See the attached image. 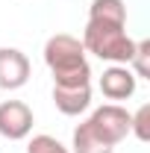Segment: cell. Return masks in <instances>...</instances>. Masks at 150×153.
<instances>
[{
	"mask_svg": "<svg viewBox=\"0 0 150 153\" xmlns=\"http://www.w3.org/2000/svg\"><path fill=\"white\" fill-rule=\"evenodd\" d=\"M33 133V109L24 100H3L0 103V135L9 141H21Z\"/></svg>",
	"mask_w": 150,
	"mask_h": 153,
	"instance_id": "4",
	"label": "cell"
},
{
	"mask_svg": "<svg viewBox=\"0 0 150 153\" xmlns=\"http://www.w3.org/2000/svg\"><path fill=\"white\" fill-rule=\"evenodd\" d=\"M138 88V76L130 71V65H109L100 76V91L109 100H127Z\"/></svg>",
	"mask_w": 150,
	"mask_h": 153,
	"instance_id": "6",
	"label": "cell"
},
{
	"mask_svg": "<svg viewBox=\"0 0 150 153\" xmlns=\"http://www.w3.org/2000/svg\"><path fill=\"white\" fill-rule=\"evenodd\" d=\"M27 153H71L59 138H53V135L41 133V135H33L30 138V144H27Z\"/></svg>",
	"mask_w": 150,
	"mask_h": 153,
	"instance_id": "12",
	"label": "cell"
},
{
	"mask_svg": "<svg viewBox=\"0 0 150 153\" xmlns=\"http://www.w3.org/2000/svg\"><path fill=\"white\" fill-rule=\"evenodd\" d=\"M82 47L103 62L112 65H130L135 41L127 36V24H109V21H88L82 33Z\"/></svg>",
	"mask_w": 150,
	"mask_h": 153,
	"instance_id": "2",
	"label": "cell"
},
{
	"mask_svg": "<svg viewBox=\"0 0 150 153\" xmlns=\"http://www.w3.org/2000/svg\"><path fill=\"white\" fill-rule=\"evenodd\" d=\"M71 153H115L112 144H106L100 135L91 130V124L88 121H82V124H76L74 127V135H71Z\"/></svg>",
	"mask_w": 150,
	"mask_h": 153,
	"instance_id": "8",
	"label": "cell"
},
{
	"mask_svg": "<svg viewBox=\"0 0 150 153\" xmlns=\"http://www.w3.org/2000/svg\"><path fill=\"white\" fill-rule=\"evenodd\" d=\"M130 133L138 141H150V103H141L138 112L130 115Z\"/></svg>",
	"mask_w": 150,
	"mask_h": 153,
	"instance_id": "11",
	"label": "cell"
},
{
	"mask_svg": "<svg viewBox=\"0 0 150 153\" xmlns=\"http://www.w3.org/2000/svg\"><path fill=\"white\" fill-rule=\"evenodd\" d=\"M44 65L53 74V85H88L91 82V65L85 59V47L79 38L68 33L47 38Z\"/></svg>",
	"mask_w": 150,
	"mask_h": 153,
	"instance_id": "1",
	"label": "cell"
},
{
	"mask_svg": "<svg viewBox=\"0 0 150 153\" xmlns=\"http://www.w3.org/2000/svg\"><path fill=\"white\" fill-rule=\"evenodd\" d=\"M53 103L68 118L82 115L91 106V82L88 85H53Z\"/></svg>",
	"mask_w": 150,
	"mask_h": 153,
	"instance_id": "7",
	"label": "cell"
},
{
	"mask_svg": "<svg viewBox=\"0 0 150 153\" xmlns=\"http://www.w3.org/2000/svg\"><path fill=\"white\" fill-rule=\"evenodd\" d=\"M88 21H109V24H127V3L124 0H91Z\"/></svg>",
	"mask_w": 150,
	"mask_h": 153,
	"instance_id": "9",
	"label": "cell"
},
{
	"mask_svg": "<svg viewBox=\"0 0 150 153\" xmlns=\"http://www.w3.org/2000/svg\"><path fill=\"white\" fill-rule=\"evenodd\" d=\"M88 124H91V130L106 144H112L118 147L127 135H130V112L121 106V103H103V106H97L88 118H85Z\"/></svg>",
	"mask_w": 150,
	"mask_h": 153,
	"instance_id": "3",
	"label": "cell"
},
{
	"mask_svg": "<svg viewBox=\"0 0 150 153\" xmlns=\"http://www.w3.org/2000/svg\"><path fill=\"white\" fill-rule=\"evenodd\" d=\"M30 71H33V65H30L24 50L0 47V88H6V91L24 88L27 79H30Z\"/></svg>",
	"mask_w": 150,
	"mask_h": 153,
	"instance_id": "5",
	"label": "cell"
},
{
	"mask_svg": "<svg viewBox=\"0 0 150 153\" xmlns=\"http://www.w3.org/2000/svg\"><path fill=\"white\" fill-rule=\"evenodd\" d=\"M130 71L135 76L150 79V41L147 38L144 41H135V50H132V56H130Z\"/></svg>",
	"mask_w": 150,
	"mask_h": 153,
	"instance_id": "10",
	"label": "cell"
}]
</instances>
